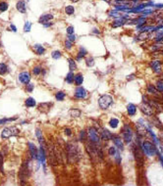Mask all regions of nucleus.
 Listing matches in <instances>:
<instances>
[{"label":"nucleus","mask_w":163,"mask_h":186,"mask_svg":"<svg viewBox=\"0 0 163 186\" xmlns=\"http://www.w3.org/2000/svg\"><path fill=\"white\" fill-rule=\"evenodd\" d=\"M28 124L29 123V120H22L21 123H20V124H22V125H24V124Z\"/></svg>","instance_id":"nucleus-52"},{"label":"nucleus","mask_w":163,"mask_h":186,"mask_svg":"<svg viewBox=\"0 0 163 186\" xmlns=\"http://www.w3.org/2000/svg\"><path fill=\"white\" fill-rule=\"evenodd\" d=\"M99 135H100L101 142L107 143L108 141H110V140L112 139V135H113V133L110 131V130H108L107 128H105V127H101V128L99 129Z\"/></svg>","instance_id":"nucleus-14"},{"label":"nucleus","mask_w":163,"mask_h":186,"mask_svg":"<svg viewBox=\"0 0 163 186\" xmlns=\"http://www.w3.org/2000/svg\"><path fill=\"white\" fill-rule=\"evenodd\" d=\"M0 173L3 175L5 174V169H4V154L0 151Z\"/></svg>","instance_id":"nucleus-41"},{"label":"nucleus","mask_w":163,"mask_h":186,"mask_svg":"<svg viewBox=\"0 0 163 186\" xmlns=\"http://www.w3.org/2000/svg\"><path fill=\"white\" fill-rule=\"evenodd\" d=\"M20 132H21V129L18 127H16V125H10V127H6L2 129L1 133H0V137L6 140L13 136H17V135L20 134Z\"/></svg>","instance_id":"nucleus-7"},{"label":"nucleus","mask_w":163,"mask_h":186,"mask_svg":"<svg viewBox=\"0 0 163 186\" xmlns=\"http://www.w3.org/2000/svg\"><path fill=\"white\" fill-rule=\"evenodd\" d=\"M9 9V4L7 1H0V13L6 12Z\"/></svg>","instance_id":"nucleus-42"},{"label":"nucleus","mask_w":163,"mask_h":186,"mask_svg":"<svg viewBox=\"0 0 163 186\" xmlns=\"http://www.w3.org/2000/svg\"><path fill=\"white\" fill-rule=\"evenodd\" d=\"M67 97V93L63 90H58L55 93H54V98L57 102H63L64 100Z\"/></svg>","instance_id":"nucleus-29"},{"label":"nucleus","mask_w":163,"mask_h":186,"mask_svg":"<svg viewBox=\"0 0 163 186\" xmlns=\"http://www.w3.org/2000/svg\"><path fill=\"white\" fill-rule=\"evenodd\" d=\"M69 116L72 119H80L82 117V111L79 108H72L69 111Z\"/></svg>","instance_id":"nucleus-30"},{"label":"nucleus","mask_w":163,"mask_h":186,"mask_svg":"<svg viewBox=\"0 0 163 186\" xmlns=\"http://www.w3.org/2000/svg\"><path fill=\"white\" fill-rule=\"evenodd\" d=\"M62 56H63V54H62V52L60 51V50H53V51L51 52V58L53 59V60H60L61 58H62Z\"/></svg>","instance_id":"nucleus-37"},{"label":"nucleus","mask_w":163,"mask_h":186,"mask_svg":"<svg viewBox=\"0 0 163 186\" xmlns=\"http://www.w3.org/2000/svg\"><path fill=\"white\" fill-rule=\"evenodd\" d=\"M146 92L151 95V97H155V96H158L160 94L158 91H157V89L155 88V85L154 84H151V83H149L146 85Z\"/></svg>","instance_id":"nucleus-28"},{"label":"nucleus","mask_w":163,"mask_h":186,"mask_svg":"<svg viewBox=\"0 0 163 186\" xmlns=\"http://www.w3.org/2000/svg\"><path fill=\"white\" fill-rule=\"evenodd\" d=\"M83 82H85L83 74L81 72L75 73V79H74V84H75V86H82Z\"/></svg>","instance_id":"nucleus-22"},{"label":"nucleus","mask_w":163,"mask_h":186,"mask_svg":"<svg viewBox=\"0 0 163 186\" xmlns=\"http://www.w3.org/2000/svg\"><path fill=\"white\" fill-rule=\"evenodd\" d=\"M80 142L77 138L68 140L66 142V153H67V162L71 165L77 164L81 161L83 157L82 148L80 146Z\"/></svg>","instance_id":"nucleus-1"},{"label":"nucleus","mask_w":163,"mask_h":186,"mask_svg":"<svg viewBox=\"0 0 163 186\" xmlns=\"http://www.w3.org/2000/svg\"><path fill=\"white\" fill-rule=\"evenodd\" d=\"M68 62V68H69V72H77L78 71V62L75 60L74 57H69L67 59Z\"/></svg>","instance_id":"nucleus-21"},{"label":"nucleus","mask_w":163,"mask_h":186,"mask_svg":"<svg viewBox=\"0 0 163 186\" xmlns=\"http://www.w3.org/2000/svg\"><path fill=\"white\" fill-rule=\"evenodd\" d=\"M161 107H162V112H163V105H161Z\"/></svg>","instance_id":"nucleus-56"},{"label":"nucleus","mask_w":163,"mask_h":186,"mask_svg":"<svg viewBox=\"0 0 163 186\" xmlns=\"http://www.w3.org/2000/svg\"><path fill=\"white\" fill-rule=\"evenodd\" d=\"M34 88H36V84L31 82L29 83H28L26 86H25V91H26L27 93H33Z\"/></svg>","instance_id":"nucleus-40"},{"label":"nucleus","mask_w":163,"mask_h":186,"mask_svg":"<svg viewBox=\"0 0 163 186\" xmlns=\"http://www.w3.org/2000/svg\"><path fill=\"white\" fill-rule=\"evenodd\" d=\"M108 124H109V127H111V128H117L118 127H119V124H120V120H118L117 118H111L110 120H109V122H108Z\"/></svg>","instance_id":"nucleus-35"},{"label":"nucleus","mask_w":163,"mask_h":186,"mask_svg":"<svg viewBox=\"0 0 163 186\" xmlns=\"http://www.w3.org/2000/svg\"><path fill=\"white\" fill-rule=\"evenodd\" d=\"M77 140L82 144H85L86 142H87V129H81L78 133L77 136Z\"/></svg>","instance_id":"nucleus-23"},{"label":"nucleus","mask_w":163,"mask_h":186,"mask_svg":"<svg viewBox=\"0 0 163 186\" xmlns=\"http://www.w3.org/2000/svg\"><path fill=\"white\" fill-rule=\"evenodd\" d=\"M111 141H113V143H114V146H115L118 150L123 151V150L125 149L124 140H123V138L121 137V135H119V134H114V133H113Z\"/></svg>","instance_id":"nucleus-13"},{"label":"nucleus","mask_w":163,"mask_h":186,"mask_svg":"<svg viewBox=\"0 0 163 186\" xmlns=\"http://www.w3.org/2000/svg\"><path fill=\"white\" fill-rule=\"evenodd\" d=\"M150 123H151V125H154L155 127H157L159 130L163 131V124L160 122V120L157 118V116L154 115V116H152V117H150Z\"/></svg>","instance_id":"nucleus-27"},{"label":"nucleus","mask_w":163,"mask_h":186,"mask_svg":"<svg viewBox=\"0 0 163 186\" xmlns=\"http://www.w3.org/2000/svg\"><path fill=\"white\" fill-rule=\"evenodd\" d=\"M118 153H119V151L115 146H110L108 148V155L111 156V157H115Z\"/></svg>","instance_id":"nucleus-43"},{"label":"nucleus","mask_w":163,"mask_h":186,"mask_svg":"<svg viewBox=\"0 0 163 186\" xmlns=\"http://www.w3.org/2000/svg\"><path fill=\"white\" fill-rule=\"evenodd\" d=\"M28 154L32 158V160H36L38 162V148L33 142H28Z\"/></svg>","instance_id":"nucleus-12"},{"label":"nucleus","mask_w":163,"mask_h":186,"mask_svg":"<svg viewBox=\"0 0 163 186\" xmlns=\"http://www.w3.org/2000/svg\"><path fill=\"white\" fill-rule=\"evenodd\" d=\"M135 78H136V74H130V75H128L127 77V80H133V79H135Z\"/></svg>","instance_id":"nucleus-50"},{"label":"nucleus","mask_w":163,"mask_h":186,"mask_svg":"<svg viewBox=\"0 0 163 186\" xmlns=\"http://www.w3.org/2000/svg\"><path fill=\"white\" fill-rule=\"evenodd\" d=\"M62 132H63V134L65 135L66 137H72L73 135H74L73 129H72L71 127H64L63 130H62Z\"/></svg>","instance_id":"nucleus-39"},{"label":"nucleus","mask_w":163,"mask_h":186,"mask_svg":"<svg viewBox=\"0 0 163 186\" xmlns=\"http://www.w3.org/2000/svg\"><path fill=\"white\" fill-rule=\"evenodd\" d=\"M32 161H33L32 158L29 157V155L28 154L27 157L23 161L21 167H20L18 177H19V182L21 186H27V181L32 173V164H31Z\"/></svg>","instance_id":"nucleus-2"},{"label":"nucleus","mask_w":163,"mask_h":186,"mask_svg":"<svg viewBox=\"0 0 163 186\" xmlns=\"http://www.w3.org/2000/svg\"><path fill=\"white\" fill-rule=\"evenodd\" d=\"M155 88L157 89V91L159 93H163V80L162 79H158L155 82Z\"/></svg>","instance_id":"nucleus-44"},{"label":"nucleus","mask_w":163,"mask_h":186,"mask_svg":"<svg viewBox=\"0 0 163 186\" xmlns=\"http://www.w3.org/2000/svg\"><path fill=\"white\" fill-rule=\"evenodd\" d=\"M53 107V103L52 102H41L37 104V110L41 113H48L51 110V108Z\"/></svg>","instance_id":"nucleus-17"},{"label":"nucleus","mask_w":163,"mask_h":186,"mask_svg":"<svg viewBox=\"0 0 163 186\" xmlns=\"http://www.w3.org/2000/svg\"><path fill=\"white\" fill-rule=\"evenodd\" d=\"M32 73L29 72V71H22L20 72L18 77H17V79H18V82L21 83L24 86H26L28 83H29L32 82Z\"/></svg>","instance_id":"nucleus-10"},{"label":"nucleus","mask_w":163,"mask_h":186,"mask_svg":"<svg viewBox=\"0 0 163 186\" xmlns=\"http://www.w3.org/2000/svg\"><path fill=\"white\" fill-rule=\"evenodd\" d=\"M46 160L50 167L58 165V160L55 152V142L51 139L46 140Z\"/></svg>","instance_id":"nucleus-3"},{"label":"nucleus","mask_w":163,"mask_h":186,"mask_svg":"<svg viewBox=\"0 0 163 186\" xmlns=\"http://www.w3.org/2000/svg\"><path fill=\"white\" fill-rule=\"evenodd\" d=\"M25 106H26V108H29V109L36 108V107H37V102L33 97L29 96L26 98V100H25Z\"/></svg>","instance_id":"nucleus-24"},{"label":"nucleus","mask_w":163,"mask_h":186,"mask_svg":"<svg viewBox=\"0 0 163 186\" xmlns=\"http://www.w3.org/2000/svg\"><path fill=\"white\" fill-rule=\"evenodd\" d=\"M43 70L44 68L42 67L41 64H37V65H34V66L32 68V75L36 78H38V77H42V73H43Z\"/></svg>","instance_id":"nucleus-20"},{"label":"nucleus","mask_w":163,"mask_h":186,"mask_svg":"<svg viewBox=\"0 0 163 186\" xmlns=\"http://www.w3.org/2000/svg\"><path fill=\"white\" fill-rule=\"evenodd\" d=\"M137 112H138V107L136 106L135 104L133 103H129L127 105V114L129 117H135L137 115Z\"/></svg>","instance_id":"nucleus-26"},{"label":"nucleus","mask_w":163,"mask_h":186,"mask_svg":"<svg viewBox=\"0 0 163 186\" xmlns=\"http://www.w3.org/2000/svg\"><path fill=\"white\" fill-rule=\"evenodd\" d=\"M91 32H92L93 34H99V33H100L99 29H98V28H93Z\"/></svg>","instance_id":"nucleus-51"},{"label":"nucleus","mask_w":163,"mask_h":186,"mask_svg":"<svg viewBox=\"0 0 163 186\" xmlns=\"http://www.w3.org/2000/svg\"><path fill=\"white\" fill-rule=\"evenodd\" d=\"M88 56V52L87 50L83 47V46H80L78 48V51L75 55V60L77 62H81L82 60L86 59V57Z\"/></svg>","instance_id":"nucleus-16"},{"label":"nucleus","mask_w":163,"mask_h":186,"mask_svg":"<svg viewBox=\"0 0 163 186\" xmlns=\"http://www.w3.org/2000/svg\"><path fill=\"white\" fill-rule=\"evenodd\" d=\"M16 9L17 11H19L22 14H26L27 13V3L25 0H19L16 3Z\"/></svg>","instance_id":"nucleus-25"},{"label":"nucleus","mask_w":163,"mask_h":186,"mask_svg":"<svg viewBox=\"0 0 163 186\" xmlns=\"http://www.w3.org/2000/svg\"><path fill=\"white\" fill-rule=\"evenodd\" d=\"M67 39L70 40L71 42L75 43L77 41V36H76V34H71V36H67Z\"/></svg>","instance_id":"nucleus-47"},{"label":"nucleus","mask_w":163,"mask_h":186,"mask_svg":"<svg viewBox=\"0 0 163 186\" xmlns=\"http://www.w3.org/2000/svg\"><path fill=\"white\" fill-rule=\"evenodd\" d=\"M70 1H71L72 3H77V2L80 1V0H70Z\"/></svg>","instance_id":"nucleus-53"},{"label":"nucleus","mask_w":163,"mask_h":186,"mask_svg":"<svg viewBox=\"0 0 163 186\" xmlns=\"http://www.w3.org/2000/svg\"><path fill=\"white\" fill-rule=\"evenodd\" d=\"M66 33L67 36H71V34H75V28L73 26H68L66 28Z\"/></svg>","instance_id":"nucleus-46"},{"label":"nucleus","mask_w":163,"mask_h":186,"mask_svg":"<svg viewBox=\"0 0 163 186\" xmlns=\"http://www.w3.org/2000/svg\"><path fill=\"white\" fill-rule=\"evenodd\" d=\"M113 103H114L113 97L108 94H103L98 98V106L101 110H108L113 105Z\"/></svg>","instance_id":"nucleus-8"},{"label":"nucleus","mask_w":163,"mask_h":186,"mask_svg":"<svg viewBox=\"0 0 163 186\" xmlns=\"http://www.w3.org/2000/svg\"><path fill=\"white\" fill-rule=\"evenodd\" d=\"M32 27H33V24L29 21H26V23L24 25V28H23L24 32H29L32 31Z\"/></svg>","instance_id":"nucleus-45"},{"label":"nucleus","mask_w":163,"mask_h":186,"mask_svg":"<svg viewBox=\"0 0 163 186\" xmlns=\"http://www.w3.org/2000/svg\"><path fill=\"white\" fill-rule=\"evenodd\" d=\"M10 72L8 65L5 62H0V77H4Z\"/></svg>","instance_id":"nucleus-32"},{"label":"nucleus","mask_w":163,"mask_h":186,"mask_svg":"<svg viewBox=\"0 0 163 186\" xmlns=\"http://www.w3.org/2000/svg\"><path fill=\"white\" fill-rule=\"evenodd\" d=\"M74 79H75V73H74V72H68L65 78H64L65 82L68 83V84H70V85L74 84Z\"/></svg>","instance_id":"nucleus-33"},{"label":"nucleus","mask_w":163,"mask_h":186,"mask_svg":"<svg viewBox=\"0 0 163 186\" xmlns=\"http://www.w3.org/2000/svg\"><path fill=\"white\" fill-rule=\"evenodd\" d=\"M149 66L155 74H160L162 73V62L159 60H152L149 63Z\"/></svg>","instance_id":"nucleus-18"},{"label":"nucleus","mask_w":163,"mask_h":186,"mask_svg":"<svg viewBox=\"0 0 163 186\" xmlns=\"http://www.w3.org/2000/svg\"><path fill=\"white\" fill-rule=\"evenodd\" d=\"M18 119H19L18 116H14V117H9V118H6V117L1 118V119H0V127H1V125L7 124V123H9L16 122Z\"/></svg>","instance_id":"nucleus-31"},{"label":"nucleus","mask_w":163,"mask_h":186,"mask_svg":"<svg viewBox=\"0 0 163 186\" xmlns=\"http://www.w3.org/2000/svg\"><path fill=\"white\" fill-rule=\"evenodd\" d=\"M160 79H162V80H163V73H161V74H160Z\"/></svg>","instance_id":"nucleus-55"},{"label":"nucleus","mask_w":163,"mask_h":186,"mask_svg":"<svg viewBox=\"0 0 163 186\" xmlns=\"http://www.w3.org/2000/svg\"><path fill=\"white\" fill-rule=\"evenodd\" d=\"M85 64L87 68H92L95 65V60L92 56H87L85 59Z\"/></svg>","instance_id":"nucleus-34"},{"label":"nucleus","mask_w":163,"mask_h":186,"mask_svg":"<svg viewBox=\"0 0 163 186\" xmlns=\"http://www.w3.org/2000/svg\"><path fill=\"white\" fill-rule=\"evenodd\" d=\"M140 110L142 111V113L144 114L145 116H146V117H152V116L155 115V109L151 106V105L149 103H142L141 106L139 107Z\"/></svg>","instance_id":"nucleus-11"},{"label":"nucleus","mask_w":163,"mask_h":186,"mask_svg":"<svg viewBox=\"0 0 163 186\" xmlns=\"http://www.w3.org/2000/svg\"><path fill=\"white\" fill-rule=\"evenodd\" d=\"M54 25V23L51 21V22H48V23H46V24H44V25H42V26L44 27V28H50V27H52Z\"/></svg>","instance_id":"nucleus-49"},{"label":"nucleus","mask_w":163,"mask_h":186,"mask_svg":"<svg viewBox=\"0 0 163 186\" xmlns=\"http://www.w3.org/2000/svg\"><path fill=\"white\" fill-rule=\"evenodd\" d=\"M87 141L96 144V145H100L101 144V139H100V135H99V130L98 128H96L95 125H90L87 128Z\"/></svg>","instance_id":"nucleus-4"},{"label":"nucleus","mask_w":163,"mask_h":186,"mask_svg":"<svg viewBox=\"0 0 163 186\" xmlns=\"http://www.w3.org/2000/svg\"><path fill=\"white\" fill-rule=\"evenodd\" d=\"M141 147L142 152H144L146 157H153V156L157 155V153H158L155 144L149 141V140H144L141 144Z\"/></svg>","instance_id":"nucleus-6"},{"label":"nucleus","mask_w":163,"mask_h":186,"mask_svg":"<svg viewBox=\"0 0 163 186\" xmlns=\"http://www.w3.org/2000/svg\"><path fill=\"white\" fill-rule=\"evenodd\" d=\"M32 49L33 53L37 55V56H43V55H45L46 53V48L41 43H34L32 46Z\"/></svg>","instance_id":"nucleus-15"},{"label":"nucleus","mask_w":163,"mask_h":186,"mask_svg":"<svg viewBox=\"0 0 163 186\" xmlns=\"http://www.w3.org/2000/svg\"><path fill=\"white\" fill-rule=\"evenodd\" d=\"M2 47H3V43L1 40H0V48H2Z\"/></svg>","instance_id":"nucleus-54"},{"label":"nucleus","mask_w":163,"mask_h":186,"mask_svg":"<svg viewBox=\"0 0 163 186\" xmlns=\"http://www.w3.org/2000/svg\"><path fill=\"white\" fill-rule=\"evenodd\" d=\"M54 18V15L52 13H45V14H42L39 16L38 18V24L41 25H44L48 22H51Z\"/></svg>","instance_id":"nucleus-19"},{"label":"nucleus","mask_w":163,"mask_h":186,"mask_svg":"<svg viewBox=\"0 0 163 186\" xmlns=\"http://www.w3.org/2000/svg\"><path fill=\"white\" fill-rule=\"evenodd\" d=\"M121 137L124 140V143L131 144L134 138V128L131 127L130 123H125L121 128Z\"/></svg>","instance_id":"nucleus-5"},{"label":"nucleus","mask_w":163,"mask_h":186,"mask_svg":"<svg viewBox=\"0 0 163 186\" xmlns=\"http://www.w3.org/2000/svg\"><path fill=\"white\" fill-rule=\"evenodd\" d=\"M74 44H75V43L71 42L70 40H68L67 38L64 40V48H65L66 51H71V50H73Z\"/></svg>","instance_id":"nucleus-38"},{"label":"nucleus","mask_w":163,"mask_h":186,"mask_svg":"<svg viewBox=\"0 0 163 186\" xmlns=\"http://www.w3.org/2000/svg\"><path fill=\"white\" fill-rule=\"evenodd\" d=\"M75 11L76 9L73 5H67V6H65V8H64V12H65V14L68 15V16H73V15L75 14Z\"/></svg>","instance_id":"nucleus-36"},{"label":"nucleus","mask_w":163,"mask_h":186,"mask_svg":"<svg viewBox=\"0 0 163 186\" xmlns=\"http://www.w3.org/2000/svg\"><path fill=\"white\" fill-rule=\"evenodd\" d=\"M73 98L76 100H87L88 98V91L83 86H76L73 92Z\"/></svg>","instance_id":"nucleus-9"},{"label":"nucleus","mask_w":163,"mask_h":186,"mask_svg":"<svg viewBox=\"0 0 163 186\" xmlns=\"http://www.w3.org/2000/svg\"><path fill=\"white\" fill-rule=\"evenodd\" d=\"M9 31H10V32H17L18 28H17V27L15 26L14 24H10V26H9Z\"/></svg>","instance_id":"nucleus-48"}]
</instances>
